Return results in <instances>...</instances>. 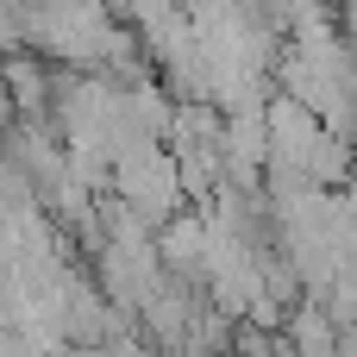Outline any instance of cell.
<instances>
[{
	"label": "cell",
	"instance_id": "3",
	"mask_svg": "<svg viewBox=\"0 0 357 357\" xmlns=\"http://www.w3.org/2000/svg\"><path fill=\"white\" fill-rule=\"evenodd\" d=\"M345 195H351V201H357V169H351V182H345Z\"/></svg>",
	"mask_w": 357,
	"mask_h": 357
},
{
	"label": "cell",
	"instance_id": "1",
	"mask_svg": "<svg viewBox=\"0 0 357 357\" xmlns=\"http://www.w3.org/2000/svg\"><path fill=\"white\" fill-rule=\"evenodd\" d=\"M0 75H6V94H13V113L25 119V126H44V113L56 107V75L31 56V50H13V56H0Z\"/></svg>",
	"mask_w": 357,
	"mask_h": 357
},
{
	"label": "cell",
	"instance_id": "2",
	"mask_svg": "<svg viewBox=\"0 0 357 357\" xmlns=\"http://www.w3.org/2000/svg\"><path fill=\"white\" fill-rule=\"evenodd\" d=\"M13 119H19V113H13V94H6V75H0V138L13 132Z\"/></svg>",
	"mask_w": 357,
	"mask_h": 357
}]
</instances>
